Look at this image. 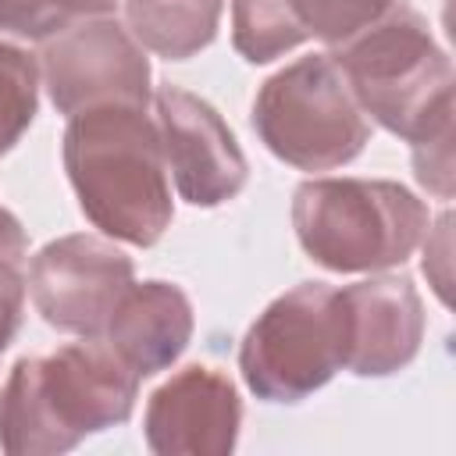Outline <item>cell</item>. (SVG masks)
<instances>
[{
    "label": "cell",
    "mask_w": 456,
    "mask_h": 456,
    "mask_svg": "<svg viewBox=\"0 0 456 456\" xmlns=\"http://www.w3.org/2000/svg\"><path fill=\"white\" fill-rule=\"evenodd\" d=\"M121 0H0V36L50 39L86 18L114 14Z\"/></svg>",
    "instance_id": "obj_16"
},
{
    "label": "cell",
    "mask_w": 456,
    "mask_h": 456,
    "mask_svg": "<svg viewBox=\"0 0 456 456\" xmlns=\"http://www.w3.org/2000/svg\"><path fill=\"white\" fill-rule=\"evenodd\" d=\"M249 118L260 142L299 171L346 167L370 142V121L331 53H310L274 71L256 89Z\"/></svg>",
    "instance_id": "obj_5"
},
{
    "label": "cell",
    "mask_w": 456,
    "mask_h": 456,
    "mask_svg": "<svg viewBox=\"0 0 456 456\" xmlns=\"http://www.w3.org/2000/svg\"><path fill=\"white\" fill-rule=\"evenodd\" d=\"M424 274H428V281L435 285V292H438V299L442 303H449V253H452V214L449 210H442L438 214V221H435V228H428L424 232Z\"/></svg>",
    "instance_id": "obj_19"
},
{
    "label": "cell",
    "mask_w": 456,
    "mask_h": 456,
    "mask_svg": "<svg viewBox=\"0 0 456 456\" xmlns=\"http://www.w3.org/2000/svg\"><path fill=\"white\" fill-rule=\"evenodd\" d=\"M64 171L82 214L107 239L153 246L175 217L157 118L146 107H93L68 118Z\"/></svg>",
    "instance_id": "obj_2"
},
{
    "label": "cell",
    "mask_w": 456,
    "mask_h": 456,
    "mask_svg": "<svg viewBox=\"0 0 456 456\" xmlns=\"http://www.w3.org/2000/svg\"><path fill=\"white\" fill-rule=\"evenodd\" d=\"M346 370L356 378H388L410 367L424 342V303L410 278L378 274L338 289Z\"/></svg>",
    "instance_id": "obj_11"
},
{
    "label": "cell",
    "mask_w": 456,
    "mask_h": 456,
    "mask_svg": "<svg viewBox=\"0 0 456 456\" xmlns=\"http://www.w3.org/2000/svg\"><path fill=\"white\" fill-rule=\"evenodd\" d=\"M135 281V264L107 235H61L46 242L25 274V292L36 314L78 338H100L121 292Z\"/></svg>",
    "instance_id": "obj_8"
},
{
    "label": "cell",
    "mask_w": 456,
    "mask_h": 456,
    "mask_svg": "<svg viewBox=\"0 0 456 456\" xmlns=\"http://www.w3.org/2000/svg\"><path fill=\"white\" fill-rule=\"evenodd\" d=\"M192 328L196 317L185 289L175 281L150 278V281H132L121 292L100 338L139 378H153L185 353Z\"/></svg>",
    "instance_id": "obj_12"
},
{
    "label": "cell",
    "mask_w": 456,
    "mask_h": 456,
    "mask_svg": "<svg viewBox=\"0 0 456 456\" xmlns=\"http://www.w3.org/2000/svg\"><path fill=\"white\" fill-rule=\"evenodd\" d=\"M39 78L57 114L93 107H150V57L114 18H86L39 50Z\"/></svg>",
    "instance_id": "obj_7"
},
{
    "label": "cell",
    "mask_w": 456,
    "mask_h": 456,
    "mask_svg": "<svg viewBox=\"0 0 456 456\" xmlns=\"http://www.w3.org/2000/svg\"><path fill=\"white\" fill-rule=\"evenodd\" d=\"M232 43L242 61L271 64L306 43L281 0H232Z\"/></svg>",
    "instance_id": "obj_14"
},
{
    "label": "cell",
    "mask_w": 456,
    "mask_h": 456,
    "mask_svg": "<svg viewBox=\"0 0 456 456\" xmlns=\"http://www.w3.org/2000/svg\"><path fill=\"white\" fill-rule=\"evenodd\" d=\"M21 310H25V289L0 285V356H4V349L11 346V338L18 335Z\"/></svg>",
    "instance_id": "obj_21"
},
{
    "label": "cell",
    "mask_w": 456,
    "mask_h": 456,
    "mask_svg": "<svg viewBox=\"0 0 456 456\" xmlns=\"http://www.w3.org/2000/svg\"><path fill=\"white\" fill-rule=\"evenodd\" d=\"M153 107L164 164L178 196L207 210L235 200L249 178V164L224 118L182 86H160L153 93Z\"/></svg>",
    "instance_id": "obj_9"
},
{
    "label": "cell",
    "mask_w": 456,
    "mask_h": 456,
    "mask_svg": "<svg viewBox=\"0 0 456 456\" xmlns=\"http://www.w3.org/2000/svg\"><path fill=\"white\" fill-rule=\"evenodd\" d=\"M303 253L338 274L403 267L428 232V207L388 178H306L292 192Z\"/></svg>",
    "instance_id": "obj_4"
},
{
    "label": "cell",
    "mask_w": 456,
    "mask_h": 456,
    "mask_svg": "<svg viewBox=\"0 0 456 456\" xmlns=\"http://www.w3.org/2000/svg\"><path fill=\"white\" fill-rule=\"evenodd\" d=\"M39 61L0 39V157L28 132L39 110Z\"/></svg>",
    "instance_id": "obj_15"
},
{
    "label": "cell",
    "mask_w": 456,
    "mask_h": 456,
    "mask_svg": "<svg viewBox=\"0 0 456 456\" xmlns=\"http://www.w3.org/2000/svg\"><path fill=\"white\" fill-rule=\"evenodd\" d=\"M139 374L103 342L78 338L43 356H21L0 385V449L57 456L118 428L139 399Z\"/></svg>",
    "instance_id": "obj_1"
},
{
    "label": "cell",
    "mask_w": 456,
    "mask_h": 456,
    "mask_svg": "<svg viewBox=\"0 0 456 456\" xmlns=\"http://www.w3.org/2000/svg\"><path fill=\"white\" fill-rule=\"evenodd\" d=\"M235 381L210 363H189L146 399L142 435L157 456H228L239 442Z\"/></svg>",
    "instance_id": "obj_10"
},
{
    "label": "cell",
    "mask_w": 456,
    "mask_h": 456,
    "mask_svg": "<svg viewBox=\"0 0 456 456\" xmlns=\"http://www.w3.org/2000/svg\"><path fill=\"white\" fill-rule=\"evenodd\" d=\"M346 367L338 289L299 281L264 306L239 342L246 388L264 403H303Z\"/></svg>",
    "instance_id": "obj_6"
},
{
    "label": "cell",
    "mask_w": 456,
    "mask_h": 456,
    "mask_svg": "<svg viewBox=\"0 0 456 456\" xmlns=\"http://www.w3.org/2000/svg\"><path fill=\"white\" fill-rule=\"evenodd\" d=\"M25 267H28V235L21 221L0 207V285L25 289Z\"/></svg>",
    "instance_id": "obj_20"
},
{
    "label": "cell",
    "mask_w": 456,
    "mask_h": 456,
    "mask_svg": "<svg viewBox=\"0 0 456 456\" xmlns=\"http://www.w3.org/2000/svg\"><path fill=\"white\" fill-rule=\"evenodd\" d=\"M413 175L431 196H452V125L413 142Z\"/></svg>",
    "instance_id": "obj_18"
},
{
    "label": "cell",
    "mask_w": 456,
    "mask_h": 456,
    "mask_svg": "<svg viewBox=\"0 0 456 456\" xmlns=\"http://www.w3.org/2000/svg\"><path fill=\"white\" fill-rule=\"evenodd\" d=\"M281 4L306 39L342 46L374 18H381L395 0H281Z\"/></svg>",
    "instance_id": "obj_17"
},
{
    "label": "cell",
    "mask_w": 456,
    "mask_h": 456,
    "mask_svg": "<svg viewBox=\"0 0 456 456\" xmlns=\"http://www.w3.org/2000/svg\"><path fill=\"white\" fill-rule=\"evenodd\" d=\"M135 43L167 61H189L217 36L224 0H121Z\"/></svg>",
    "instance_id": "obj_13"
},
{
    "label": "cell",
    "mask_w": 456,
    "mask_h": 456,
    "mask_svg": "<svg viewBox=\"0 0 456 456\" xmlns=\"http://www.w3.org/2000/svg\"><path fill=\"white\" fill-rule=\"evenodd\" d=\"M360 110L410 146L452 125V61L406 0L328 50Z\"/></svg>",
    "instance_id": "obj_3"
}]
</instances>
